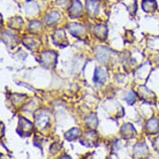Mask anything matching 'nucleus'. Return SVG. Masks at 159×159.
Returning <instances> with one entry per match:
<instances>
[{
  "instance_id": "obj_10",
  "label": "nucleus",
  "mask_w": 159,
  "mask_h": 159,
  "mask_svg": "<svg viewBox=\"0 0 159 159\" xmlns=\"http://www.w3.org/2000/svg\"><path fill=\"white\" fill-rule=\"evenodd\" d=\"M120 134L125 139H134L137 134V131H136L135 127L131 125V123L127 122L122 125V127H121V130H120Z\"/></svg>"
},
{
  "instance_id": "obj_8",
  "label": "nucleus",
  "mask_w": 159,
  "mask_h": 159,
  "mask_svg": "<svg viewBox=\"0 0 159 159\" xmlns=\"http://www.w3.org/2000/svg\"><path fill=\"white\" fill-rule=\"evenodd\" d=\"M82 12H83V6L81 4V1L79 0H73L72 4H70V7L68 9V15L70 19H77L82 15Z\"/></svg>"
},
{
  "instance_id": "obj_28",
  "label": "nucleus",
  "mask_w": 159,
  "mask_h": 159,
  "mask_svg": "<svg viewBox=\"0 0 159 159\" xmlns=\"http://www.w3.org/2000/svg\"><path fill=\"white\" fill-rule=\"evenodd\" d=\"M60 149H61V144L54 143V144H52V147H50V152H51L52 155H56Z\"/></svg>"
},
{
  "instance_id": "obj_30",
  "label": "nucleus",
  "mask_w": 159,
  "mask_h": 159,
  "mask_svg": "<svg viewBox=\"0 0 159 159\" xmlns=\"http://www.w3.org/2000/svg\"><path fill=\"white\" fill-rule=\"evenodd\" d=\"M152 145H153V149L159 151V136H157L155 139H153V142H152Z\"/></svg>"
},
{
  "instance_id": "obj_23",
  "label": "nucleus",
  "mask_w": 159,
  "mask_h": 159,
  "mask_svg": "<svg viewBox=\"0 0 159 159\" xmlns=\"http://www.w3.org/2000/svg\"><path fill=\"white\" fill-rule=\"evenodd\" d=\"M28 99V97L25 95H20V93H14V95H12V97H11V103H12V105H14V106H21V105H23L27 100Z\"/></svg>"
},
{
  "instance_id": "obj_14",
  "label": "nucleus",
  "mask_w": 159,
  "mask_h": 159,
  "mask_svg": "<svg viewBox=\"0 0 159 159\" xmlns=\"http://www.w3.org/2000/svg\"><path fill=\"white\" fill-rule=\"evenodd\" d=\"M85 7H87L88 14L91 17H96V15H98V13H99L100 0H87Z\"/></svg>"
},
{
  "instance_id": "obj_15",
  "label": "nucleus",
  "mask_w": 159,
  "mask_h": 159,
  "mask_svg": "<svg viewBox=\"0 0 159 159\" xmlns=\"http://www.w3.org/2000/svg\"><path fill=\"white\" fill-rule=\"evenodd\" d=\"M145 133L148 135H155L159 133V119L158 118H151L148 120L147 125H145Z\"/></svg>"
},
{
  "instance_id": "obj_13",
  "label": "nucleus",
  "mask_w": 159,
  "mask_h": 159,
  "mask_svg": "<svg viewBox=\"0 0 159 159\" xmlns=\"http://www.w3.org/2000/svg\"><path fill=\"white\" fill-rule=\"evenodd\" d=\"M133 157L134 158H145L148 155H149V148L147 147L145 143H139L135 144V147L133 149Z\"/></svg>"
},
{
  "instance_id": "obj_3",
  "label": "nucleus",
  "mask_w": 159,
  "mask_h": 159,
  "mask_svg": "<svg viewBox=\"0 0 159 159\" xmlns=\"http://www.w3.org/2000/svg\"><path fill=\"white\" fill-rule=\"evenodd\" d=\"M16 131L21 137H30L34 133V123L25 118H20Z\"/></svg>"
},
{
  "instance_id": "obj_26",
  "label": "nucleus",
  "mask_w": 159,
  "mask_h": 159,
  "mask_svg": "<svg viewBox=\"0 0 159 159\" xmlns=\"http://www.w3.org/2000/svg\"><path fill=\"white\" fill-rule=\"evenodd\" d=\"M22 25H23V20L19 16L13 17L12 20L9 21V27L12 29H20Z\"/></svg>"
},
{
  "instance_id": "obj_24",
  "label": "nucleus",
  "mask_w": 159,
  "mask_h": 159,
  "mask_svg": "<svg viewBox=\"0 0 159 159\" xmlns=\"http://www.w3.org/2000/svg\"><path fill=\"white\" fill-rule=\"evenodd\" d=\"M28 29L31 34H34V35H38V34L40 32V30H42V23L37 20L31 21V22L29 23Z\"/></svg>"
},
{
  "instance_id": "obj_18",
  "label": "nucleus",
  "mask_w": 159,
  "mask_h": 159,
  "mask_svg": "<svg viewBox=\"0 0 159 159\" xmlns=\"http://www.w3.org/2000/svg\"><path fill=\"white\" fill-rule=\"evenodd\" d=\"M60 17H61V14L59 12H50L48 14H46L45 16V24L48 27H51V25H54L59 22Z\"/></svg>"
},
{
  "instance_id": "obj_16",
  "label": "nucleus",
  "mask_w": 159,
  "mask_h": 159,
  "mask_svg": "<svg viewBox=\"0 0 159 159\" xmlns=\"http://www.w3.org/2000/svg\"><path fill=\"white\" fill-rule=\"evenodd\" d=\"M107 27L104 24H97L92 27V34L99 40H105L107 38Z\"/></svg>"
},
{
  "instance_id": "obj_17",
  "label": "nucleus",
  "mask_w": 159,
  "mask_h": 159,
  "mask_svg": "<svg viewBox=\"0 0 159 159\" xmlns=\"http://www.w3.org/2000/svg\"><path fill=\"white\" fill-rule=\"evenodd\" d=\"M2 42H4L8 48H14L17 45V38L14 34H12L11 31H4L2 32Z\"/></svg>"
},
{
  "instance_id": "obj_25",
  "label": "nucleus",
  "mask_w": 159,
  "mask_h": 159,
  "mask_svg": "<svg viewBox=\"0 0 159 159\" xmlns=\"http://www.w3.org/2000/svg\"><path fill=\"white\" fill-rule=\"evenodd\" d=\"M137 98H139V95H137L135 91H133V90L128 91L127 93L125 95V99H126V102H127L129 105H133V104H135L136 100H137Z\"/></svg>"
},
{
  "instance_id": "obj_19",
  "label": "nucleus",
  "mask_w": 159,
  "mask_h": 159,
  "mask_svg": "<svg viewBox=\"0 0 159 159\" xmlns=\"http://www.w3.org/2000/svg\"><path fill=\"white\" fill-rule=\"evenodd\" d=\"M158 4L156 0H143L142 1V9L147 13H153L157 11Z\"/></svg>"
},
{
  "instance_id": "obj_20",
  "label": "nucleus",
  "mask_w": 159,
  "mask_h": 159,
  "mask_svg": "<svg viewBox=\"0 0 159 159\" xmlns=\"http://www.w3.org/2000/svg\"><path fill=\"white\" fill-rule=\"evenodd\" d=\"M39 13V7L36 2H34L31 0H29L27 5H25V14L28 16H35L36 14Z\"/></svg>"
},
{
  "instance_id": "obj_11",
  "label": "nucleus",
  "mask_w": 159,
  "mask_h": 159,
  "mask_svg": "<svg viewBox=\"0 0 159 159\" xmlns=\"http://www.w3.org/2000/svg\"><path fill=\"white\" fill-rule=\"evenodd\" d=\"M22 43L24 44L25 48H28L29 50H31V51H36L37 48L40 46L39 39H38L34 34H32V36L31 35H29V36L24 37L23 39H22Z\"/></svg>"
},
{
  "instance_id": "obj_27",
  "label": "nucleus",
  "mask_w": 159,
  "mask_h": 159,
  "mask_svg": "<svg viewBox=\"0 0 159 159\" xmlns=\"http://www.w3.org/2000/svg\"><path fill=\"white\" fill-rule=\"evenodd\" d=\"M70 0H58L57 5H59V7L64 8V9H69L70 7Z\"/></svg>"
},
{
  "instance_id": "obj_2",
  "label": "nucleus",
  "mask_w": 159,
  "mask_h": 159,
  "mask_svg": "<svg viewBox=\"0 0 159 159\" xmlns=\"http://www.w3.org/2000/svg\"><path fill=\"white\" fill-rule=\"evenodd\" d=\"M39 64L43 66L44 68L48 69H52L54 68L58 64V54L54 51H44L40 53L39 57Z\"/></svg>"
},
{
  "instance_id": "obj_5",
  "label": "nucleus",
  "mask_w": 159,
  "mask_h": 159,
  "mask_svg": "<svg viewBox=\"0 0 159 159\" xmlns=\"http://www.w3.org/2000/svg\"><path fill=\"white\" fill-rule=\"evenodd\" d=\"M137 95L141 99L145 102V103H149V104H155L156 100H157V97H156L155 92L150 90L149 88H147L145 85H141L139 88V92H137Z\"/></svg>"
},
{
  "instance_id": "obj_31",
  "label": "nucleus",
  "mask_w": 159,
  "mask_h": 159,
  "mask_svg": "<svg viewBox=\"0 0 159 159\" xmlns=\"http://www.w3.org/2000/svg\"><path fill=\"white\" fill-rule=\"evenodd\" d=\"M60 158H70V157H69V156H67V155H64V156H61Z\"/></svg>"
},
{
  "instance_id": "obj_12",
  "label": "nucleus",
  "mask_w": 159,
  "mask_h": 159,
  "mask_svg": "<svg viewBox=\"0 0 159 159\" xmlns=\"http://www.w3.org/2000/svg\"><path fill=\"white\" fill-rule=\"evenodd\" d=\"M108 79L107 70L103 67L95 68V75H93V82L97 84H104Z\"/></svg>"
},
{
  "instance_id": "obj_6",
  "label": "nucleus",
  "mask_w": 159,
  "mask_h": 159,
  "mask_svg": "<svg viewBox=\"0 0 159 159\" xmlns=\"http://www.w3.org/2000/svg\"><path fill=\"white\" fill-rule=\"evenodd\" d=\"M68 32L73 35L74 37L79 38V39H83L85 35H87V28L83 24L80 23H69L67 25Z\"/></svg>"
},
{
  "instance_id": "obj_7",
  "label": "nucleus",
  "mask_w": 159,
  "mask_h": 159,
  "mask_svg": "<svg viewBox=\"0 0 159 159\" xmlns=\"http://www.w3.org/2000/svg\"><path fill=\"white\" fill-rule=\"evenodd\" d=\"M52 42L54 45L60 46V48H65L68 45V39L66 37L64 29H57L56 31L53 32L52 35Z\"/></svg>"
},
{
  "instance_id": "obj_1",
  "label": "nucleus",
  "mask_w": 159,
  "mask_h": 159,
  "mask_svg": "<svg viewBox=\"0 0 159 159\" xmlns=\"http://www.w3.org/2000/svg\"><path fill=\"white\" fill-rule=\"evenodd\" d=\"M51 113L46 110V108H42V110H37L35 113V122H36V127L39 130H44L48 128V126L51 125Z\"/></svg>"
},
{
  "instance_id": "obj_9",
  "label": "nucleus",
  "mask_w": 159,
  "mask_h": 159,
  "mask_svg": "<svg viewBox=\"0 0 159 159\" xmlns=\"http://www.w3.org/2000/svg\"><path fill=\"white\" fill-rule=\"evenodd\" d=\"M112 56V51H110L105 46H98L97 50H96V59L98 60L102 64H105L107 62L110 58Z\"/></svg>"
},
{
  "instance_id": "obj_4",
  "label": "nucleus",
  "mask_w": 159,
  "mask_h": 159,
  "mask_svg": "<svg viewBox=\"0 0 159 159\" xmlns=\"http://www.w3.org/2000/svg\"><path fill=\"white\" fill-rule=\"evenodd\" d=\"M80 142L84 147H89V148L96 147L97 142H98V133L95 129H90L89 131L84 133L83 136L80 139Z\"/></svg>"
},
{
  "instance_id": "obj_29",
  "label": "nucleus",
  "mask_w": 159,
  "mask_h": 159,
  "mask_svg": "<svg viewBox=\"0 0 159 159\" xmlns=\"http://www.w3.org/2000/svg\"><path fill=\"white\" fill-rule=\"evenodd\" d=\"M129 37H134V34H133V31H130V30H127V31H126V35H125V43H133V42H134V38H130V39H129Z\"/></svg>"
},
{
  "instance_id": "obj_22",
  "label": "nucleus",
  "mask_w": 159,
  "mask_h": 159,
  "mask_svg": "<svg viewBox=\"0 0 159 159\" xmlns=\"http://www.w3.org/2000/svg\"><path fill=\"white\" fill-rule=\"evenodd\" d=\"M84 122H85L88 128L95 129V128H97V126H98V118H97V116H96L95 113H90L89 116H85Z\"/></svg>"
},
{
  "instance_id": "obj_21",
  "label": "nucleus",
  "mask_w": 159,
  "mask_h": 159,
  "mask_svg": "<svg viewBox=\"0 0 159 159\" xmlns=\"http://www.w3.org/2000/svg\"><path fill=\"white\" fill-rule=\"evenodd\" d=\"M81 134H82L81 128L74 127L65 133V139H67V141H75V139H77L81 136Z\"/></svg>"
}]
</instances>
